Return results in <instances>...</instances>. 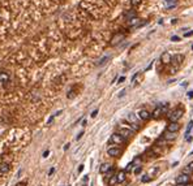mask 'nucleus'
Instances as JSON below:
<instances>
[{"label":"nucleus","mask_w":193,"mask_h":186,"mask_svg":"<svg viewBox=\"0 0 193 186\" xmlns=\"http://www.w3.org/2000/svg\"><path fill=\"white\" fill-rule=\"evenodd\" d=\"M16 186H26V181H22V182H18Z\"/></svg>","instance_id":"nucleus-33"},{"label":"nucleus","mask_w":193,"mask_h":186,"mask_svg":"<svg viewBox=\"0 0 193 186\" xmlns=\"http://www.w3.org/2000/svg\"><path fill=\"white\" fill-rule=\"evenodd\" d=\"M192 128H193V120H191L189 124H188V126H187V131H185V135H187V137H189V133H191Z\"/></svg>","instance_id":"nucleus-21"},{"label":"nucleus","mask_w":193,"mask_h":186,"mask_svg":"<svg viewBox=\"0 0 193 186\" xmlns=\"http://www.w3.org/2000/svg\"><path fill=\"white\" fill-rule=\"evenodd\" d=\"M132 169H133V165H132V163H129V164L127 165V168H125V172H131Z\"/></svg>","instance_id":"nucleus-24"},{"label":"nucleus","mask_w":193,"mask_h":186,"mask_svg":"<svg viewBox=\"0 0 193 186\" xmlns=\"http://www.w3.org/2000/svg\"><path fill=\"white\" fill-rule=\"evenodd\" d=\"M118 133H119L120 135H123L124 138H129V137H132V135L134 134V130H133L129 125H120Z\"/></svg>","instance_id":"nucleus-2"},{"label":"nucleus","mask_w":193,"mask_h":186,"mask_svg":"<svg viewBox=\"0 0 193 186\" xmlns=\"http://www.w3.org/2000/svg\"><path fill=\"white\" fill-rule=\"evenodd\" d=\"M191 155H193V150H192V151H191Z\"/></svg>","instance_id":"nucleus-42"},{"label":"nucleus","mask_w":193,"mask_h":186,"mask_svg":"<svg viewBox=\"0 0 193 186\" xmlns=\"http://www.w3.org/2000/svg\"><path fill=\"white\" fill-rule=\"evenodd\" d=\"M107 154L110 156H112V158H118V156H120V154H122V150L119 147H110L107 150Z\"/></svg>","instance_id":"nucleus-10"},{"label":"nucleus","mask_w":193,"mask_h":186,"mask_svg":"<svg viewBox=\"0 0 193 186\" xmlns=\"http://www.w3.org/2000/svg\"><path fill=\"white\" fill-rule=\"evenodd\" d=\"M171 41H173V42H177V41H180V38H179V37H176V35H173V37L171 38Z\"/></svg>","instance_id":"nucleus-30"},{"label":"nucleus","mask_w":193,"mask_h":186,"mask_svg":"<svg viewBox=\"0 0 193 186\" xmlns=\"http://www.w3.org/2000/svg\"><path fill=\"white\" fill-rule=\"evenodd\" d=\"M183 113H184V109L183 108L173 109L168 113V120H170V122H177L183 117Z\"/></svg>","instance_id":"nucleus-1"},{"label":"nucleus","mask_w":193,"mask_h":186,"mask_svg":"<svg viewBox=\"0 0 193 186\" xmlns=\"http://www.w3.org/2000/svg\"><path fill=\"white\" fill-rule=\"evenodd\" d=\"M176 22H177V20H176V18H173V20H172V21H171V23H173V25H175V23H176Z\"/></svg>","instance_id":"nucleus-40"},{"label":"nucleus","mask_w":193,"mask_h":186,"mask_svg":"<svg viewBox=\"0 0 193 186\" xmlns=\"http://www.w3.org/2000/svg\"><path fill=\"white\" fill-rule=\"evenodd\" d=\"M69 146H71V145H69V143H67V145H65V146H64V150H65V151H67V150H68V148H69Z\"/></svg>","instance_id":"nucleus-39"},{"label":"nucleus","mask_w":193,"mask_h":186,"mask_svg":"<svg viewBox=\"0 0 193 186\" xmlns=\"http://www.w3.org/2000/svg\"><path fill=\"white\" fill-rule=\"evenodd\" d=\"M183 173H184V174H191V173H192V170L188 168V167H185L184 169H183Z\"/></svg>","instance_id":"nucleus-25"},{"label":"nucleus","mask_w":193,"mask_h":186,"mask_svg":"<svg viewBox=\"0 0 193 186\" xmlns=\"http://www.w3.org/2000/svg\"><path fill=\"white\" fill-rule=\"evenodd\" d=\"M192 50H193V46H192Z\"/></svg>","instance_id":"nucleus-43"},{"label":"nucleus","mask_w":193,"mask_h":186,"mask_svg":"<svg viewBox=\"0 0 193 186\" xmlns=\"http://www.w3.org/2000/svg\"><path fill=\"white\" fill-rule=\"evenodd\" d=\"M176 133H171V131H167L166 130V133H165V138L168 139V141H171V139H175L176 138Z\"/></svg>","instance_id":"nucleus-18"},{"label":"nucleus","mask_w":193,"mask_h":186,"mask_svg":"<svg viewBox=\"0 0 193 186\" xmlns=\"http://www.w3.org/2000/svg\"><path fill=\"white\" fill-rule=\"evenodd\" d=\"M188 168H189V169L192 170V173H193V161H192V163L188 164Z\"/></svg>","instance_id":"nucleus-36"},{"label":"nucleus","mask_w":193,"mask_h":186,"mask_svg":"<svg viewBox=\"0 0 193 186\" xmlns=\"http://www.w3.org/2000/svg\"><path fill=\"white\" fill-rule=\"evenodd\" d=\"M108 60H110V56H104V57L100 59V60H99L98 63H96V65H98V66H102V65H104Z\"/></svg>","instance_id":"nucleus-19"},{"label":"nucleus","mask_w":193,"mask_h":186,"mask_svg":"<svg viewBox=\"0 0 193 186\" xmlns=\"http://www.w3.org/2000/svg\"><path fill=\"white\" fill-rule=\"evenodd\" d=\"M96 115H98V109H94L93 112H91V115H90V116H91V117H93V119H94V117H95Z\"/></svg>","instance_id":"nucleus-28"},{"label":"nucleus","mask_w":193,"mask_h":186,"mask_svg":"<svg viewBox=\"0 0 193 186\" xmlns=\"http://www.w3.org/2000/svg\"><path fill=\"white\" fill-rule=\"evenodd\" d=\"M118 184V178H116V176H111V177H110V180H108V185L110 186H115V185H116Z\"/></svg>","instance_id":"nucleus-20"},{"label":"nucleus","mask_w":193,"mask_h":186,"mask_svg":"<svg viewBox=\"0 0 193 186\" xmlns=\"http://www.w3.org/2000/svg\"><path fill=\"white\" fill-rule=\"evenodd\" d=\"M176 186H184V185H181V184H177Z\"/></svg>","instance_id":"nucleus-41"},{"label":"nucleus","mask_w":193,"mask_h":186,"mask_svg":"<svg viewBox=\"0 0 193 186\" xmlns=\"http://www.w3.org/2000/svg\"><path fill=\"white\" fill-rule=\"evenodd\" d=\"M110 142L114 145H124L125 142H127V139H125L123 135H120L119 133H114L110 137Z\"/></svg>","instance_id":"nucleus-3"},{"label":"nucleus","mask_w":193,"mask_h":186,"mask_svg":"<svg viewBox=\"0 0 193 186\" xmlns=\"http://www.w3.org/2000/svg\"><path fill=\"white\" fill-rule=\"evenodd\" d=\"M151 181V177L149 174H145V176H142V178H141V182H144V184H146V182H150Z\"/></svg>","instance_id":"nucleus-22"},{"label":"nucleus","mask_w":193,"mask_h":186,"mask_svg":"<svg viewBox=\"0 0 193 186\" xmlns=\"http://www.w3.org/2000/svg\"><path fill=\"white\" fill-rule=\"evenodd\" d=\"M125 92H127V90H122V91H120V94H119V98H122V96H124L125 95Z\"/></svg>","instance_id":"nucleus-31"},{"label":"nucleus","mask_w":193,"mask_h":186,"mask_svg":"<svg viewBox=\"0 0 193 186\" xmlns=\"http://www.w3.org/2000/svg\"><path fill=\"white\" fill-rule=\"evenodd\" d=\"M166 111H167V106H158L155 109H154V112H153V117L154 119H159V117H161L163 113H166Z\"/></svg>","instance_id":"nucleus-6"},{"label":"nucleus","mask_w":193,"mask_h":186,"mask_svg":"<svg viewBox=\"0 0 193 186\" xmlns=\"http://www.w3.org/2000/svg\"><path fill=\"white\" fill-rule=\"evenodd\" d=\"M187 94H188V98H193V91H188Z\"/></svg>","instance_id":"nucleus-37"},{"label":"nucleus","mask_w":193,"mask_h":186,"mask_svg":"<svg viewBox=\"0 0 193 186\" xmlns=\"http://www.w3.org/2000/svg\"><path fill=\"white\" fill-rule=\"evenodd\" d=\"M8 170H9L8 163H0V173H7Z\"/></svg>","instance_id":"nucleus-16"},{"label":"nucleus","mask_w":193,"mask_h":186,"mask_svg":"<svg viewBox=\"0 0 193 186\" xmlns=\"http://www.w3.org/2000/svg\"><path fill=\"white\" fill-rule=\"evenodd\" d=\"M127 120L132 124V129L133 130H137L140 128V122H138V116L136 113H128L127 116Z\"/></svg>","instance_id":"nucleus-4"},{"label":"nucleus","mask_w":193,"mask_h":186,"mask_svg":"<svg viewBox=\"0 0 193 186\" xmlns=\"http://www.w3.org/2000/svg\"><path fill=\"white\" fill-rule=\"evenodd\" d=\"M184 61V56L183 55H180V53H177V55H173L172 57H171V63L175 66H179V65H181V63Z\"/></svg>","instance_id":"nucleus-9"},{"label":"nucleus","mask_w":193,"mask_h":186,"mask_svg":"<svg viewBox=\"0 0 193 186\" xmlns=\"http://www.w3.org/2000/svg\"><path fill=\"white\" fill-rule=\"evenodd\" d=\"M124 81H125V77H119V80H118V84H123Z\"/></svg>","instance_id":"nucleus-29"},{"label":"nucleus","mask_w":193,"mask_h":186,"mask_svg":"<svg viewBox=\"0 0 193 186\" xmlns=\"http://www.w3.org/2000/svg\"><path fill=\"white\" fill-rule=\"evenodd\" d=\"M82 135H84V131H81V133L76 137V139H77V141H78V139H81V138H82Z\"/></svg>","instance_id":"nucleus-32"},{"label":"nucleus","mask_w":193,"mask_h":186,"mask_svg":"<svg viewBox=\"0 0 193 186\" xmlns=\"http://www.w3.org/2000/svg\"><path fill=\"white\" fill-rule=\"evenodd\" d=\"M82 169H84V164H81L80 167H78V170H77V172H78V173H81V172H82Z\"/></svg>","instance_id":"nucleus-34"},{"label":"nucleus","mask_w":193,"mask_h":186,"mask_svg":"<svg viewBox=\"0 0 193 186\" xmlns=\"http://www.w3.org/2000/svg\"><path fill=\"white\" fill-rule=\"evenodd\" d=\"M122 41H124V35L123 34H115V37L111 39V45L112 46H116V45H119Z\"/></svg>","instance_id":"nucleus-13"},{"label":"nucleus","mask_w":193,"mask_h":186,"mask_svg":"<svg viewBox=\"0 0 193 186\" xmlns=\"http://www.w3.org/2000/svg\"><path fill=\"white\" fill-rule=\"evenodd\" d=\"M141 4V0H131V5L132 7H137Z\"/></svg>","instance_id":"nucleus-23"},{"label":"nucleus","mask_w":193,"mask_h":186,"mask_svg":"<svg viewBox=\"0 0 193 186\" xmlns=\"http://www.w3.org/2000/svg\"><path fill=\"white\" fill-rule=\"evenodd\" d=\"M189 181H191L189 174H184V173H181L180 176H177V177H176V184L187 185V184H189Z\"/></svg>","instance_id":"nucleus-7"},{"label":"nucleus","mask_w":193,"mask_h":186,"mask_svg":"<svg viewBox=\"0 0 193 186\" xmlns=\"http://www.w3.org/2000/svg\"><path fill=\"white\" fill-rule=\"evenodd\" d=\"M54 172H55V168H51L50 170H48V174H50V176H51V174H52V173H54Z\"/></svg>","instance_id":"nucleus-38"},{"label":"nucleus","mask_w":193,"mask_h":186,"mask_svg":"<svg viewBox=\"0 0 193 186\" xmlns=\"http://www.w3.org/2000/svg\"><path fill=\"white\" fill-rule=\"evenodd\" d=\"M141 170H142L141 167H137L136 169H134V174H140V173H141Z\"/></svg>","instance_id":"nucleus-26"},{"label":"nucleus","mask_w":193,"mask_h":186,"mask_svg":"<svg viewBox=\"0 0 193 186\" xmlns=\"http://www.w3.org/2000/svg\"><path fill=\"white\" fill-rule=\"evenodd\" d=\"M125 176H127V172L125 170H120L116 174V178H118V184H122L125 181Z\"/></svg>","instance_id":"nucleus-15"},{"label":"nucleus","mask_w":193,"mask_h":186,"mask_svg":"<svg viewBox=\"0 0 193 186\" xmlns=\"http://www.w3.org/2000/svg\"><path fill=\"white\" fill-rule=\"evenodd\" d=\"M192 35H193V30H191V31H188V33L184 34V37H185V38H189V37H192Z\"/></svg>","instance_id":"nucleus-27"},{"label":"nucleus","mask_w":193,"mask_h":186,"mask_svg":"<svg viewBox=\"0 0 193 186\" xmlns=\"http://www.w3.org/2000/svg\"><path fill=\"white\" fill-rule=\"evenodd\" d=\"M165 3H166L167 8H173V7H176L177 0H165Z\"/></svg>","instance_id":"nucleus-17"},{"label":"nucleus","mask_w":193,"mask_h":186,"mask_svg":"<svg viewBox=\"0 0 193 186\" xmlns=\"http://www.w3.org/2000/svg\"><path fill=\"white\" fill-rule=\"evenodd\" d=\"M48 154H50V151H48V150H46L45 152H43V158H47V156H48Z\"/></svg>","instance_id":"nucleus-35"},{"label":"nucleus","mask_w":193,"mask_h":186,"mask_svg":"<svg viewBox=\"0 0 193 186\" xmlns=\"http://www.w3.org/2000/svg\"><path fill=\"white\" fill-rule=\"evenodd\" d=\"M180 130V125L177 122H170V125L167 126V131H171V133H177Z\"/></svg>","instance_id":"nucleus-11"},{"label":"nucleus","mask_w":193,"mask_h":186,"mask_svg":"<svg viewBox=\"0 0 193 186\" xmlns=\"http://www.w3.org/2000/svg\"><path fill=\"white\" fill-rule=\"evenodd\" d=\"M137 116H138V119H140V120L147 121V120L151 117V113H150V112H149L147 109H140V111H138V113H137Z\"/></svg>","instance_id":"nucleus-8"},{"label":"nucleus","mask_w":193,"mask_h":186,"mask_svg":"<svg viewBox=\"0 0 193 186\" xmlns=\"http://www.w3.org/2000/svg\"><path fill=\"white\" fill-rule=\"evenodd\" d=\"M0 84H2L3 87H7L9 84H11V77H9L8 73L0 72Z\"/></svg>","instance_id":"nucleus-5"},{"label":"nucleus","mask_w":193,"mask_h":186,"mask_svg":"<svg viewBox=\"0 0 193 186\" xmlns=\"http://www.w3.org/2000/svg\"><path fill=\"white\" fill-rule=\"evenodd\" d=\"M171 57L172 55L170 52H163L162 55H161V61L163 63V64H170L171 63Z\"/></svg>","instance_id":"nucleus-12"},{"label":"nucleus","mask_w":193,"mask_h":186,"mask_svg":"<svg viewBox=\"0 0 193 186\" xmlns=\"http://www.w3.org/2000/svg\"><path fill=\"white\" fill-rule=\"evenodd\" d=\"M111 169H112L111 164H108V163H103V164L99 167V172L102 173V174H106V173H108Z\"/></svg>","instance_id":"nucleus-14"}]
</instances>
